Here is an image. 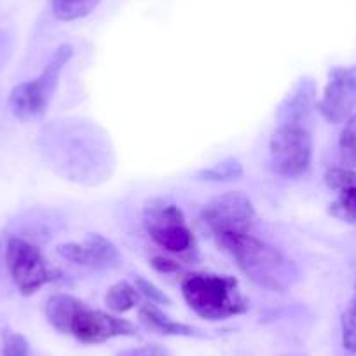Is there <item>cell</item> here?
<instances>
[{
    "mask_svg": "<svg viewBox=\"0 0 356 356\" xmlns=\"http://www.w3.org/2000/svg\"><path fill=\"white\" fill-rule=\"evenodd\" d=\"M56 150L51 152L60 175L84 186H97L111 177L114 152L97 126L81 121H60L54 126Z\"/></svg>",
    "mask_w": 356,
    "mask_h": 356,
    "instance_id": "1",
    "label": "cell"
},
{
    "mask_svg": "<svg viewBox=\"0 0 356 356\" xmlns=\"http://www.w3.org/2000/svg\"><path fill=\"white\" fill-rule=\"evenodd\" d=\"M218 248L224 250L236 266L255 285L271 292H285L299 278L297 267L278 248L255 238L252 232H234L215 238Z\"/></svg>",
    "mask_w": 356,
    "mask_h": 356,
    "instance_id": "2",
    "label": "cell"
},
{
    "mask_svg": "<svg viewBox=\"0 0 356 356\" xmlns=\"http://www.w3.org/2000/svg\"><path fill=\"white\" fill-rule=\"evenodd\" d=\"M44 314L51 327L75 337L84 344H102L114 337L136 335V327L124 318L91 309L81 299L68 293H56L47 299Z\"/></svg>",
    "mask_w": 356,
    "mask_h": 356,
    "instance_id": "3",
    "label": "cell"
},
{
    "mask_svg": "<svg viewBox=\"0 0 356 356\" xmlns=\"http://www.w3.org/2000/svg\"><path fill=\"white\" fill-rule=\"evenodd\" d=\"M180 289L187 306L203 320L222 321L248 311V299L232 276L189 273L182 278Z\"/></svg>",
    "mask_w": 356,
    "mask_h": 356,
    "instance_id": "4",
    "label": "cell"
},
{
    "mask_svg": "<svg viewBox=\"0 0 356 356\" xmlns=\"http://www.w3.org/2000/svg\"><path fill=\"white\" fill-rule=\"evenodd\" d=\"M72 56H74L72 46L63 44L54 51L39 77L22 82L13 89L9 97V111L18 121H33L47 111L60 84L61 72L65 70Z\"/></svg>",
    "mask_w": 356,
    "mask_h": 356,
    "instance_id": "5",
    "label": "cell"
},
{
    "mask_svg": "<svg viewBox=\"0 0 356 356\" xmlns=\"http://www.w3.org/2000/svg\"><path fill=\"white\" fill-rule=\"evenodd\" d=\"M6 264L16 289L25 297L33 296L60 276V271L47 262L39 246L19 236L9 238L6 245Z\"/></svg>",
    "mask_w": 356,
    "mask_h": 356,
    "instance_id": "6",
    "label": "cell"
},
{
    "mask_svg": "<svg viewBox=\"0 0 356 356\" xmlns=\"http://www.w3.org/2000/svg\"><path fill=\"white\" fill-rule=\"evenodd\" d=\"M269 159L276 175L299 178L313 161V136L304 124H280L269 142Z\"/></svg>",
    "mask_w": 356,
    "mask_h": 356,
    "instance_id": "7",
    "label": "cell"
},
{
    "mask_svg": "<svg viewBox=\"0 0 356 356\" xmlns=\"http://www.w3.org/2000/svg\"><path fill=\"white\" fill-rule=\"evenodd\" d=\"M143 224L152 241L166 252L184 255L196 248L186 215L177 204L164 203L163 200L150 201L143 210Z\"/></svg>",
    "mask_w": 356,
    "mask_h": 356,
    "instance_id": "8",
    "label": "cell"
},
{
    "mask_svg": "<svg viewBox=\"0 0 356 356\" xmlns=\"http://www.w3.org/2000/svg\"><path fill=\"white\" fill-rule=\"evenodd\" d=\"M201 220L213 239L234 232H252L255 208L246 194L231 191L208 201L201 211Z\"/></svg>",
    "mask_w": 356,
    "mask_h": 356,
    "instance_id": "9",
    "label": "cell"
},
{
    "mask_svg": "<svg viewBox=\"0 0 356 356\" xmlns=\"http://www.w3.org/2000/svg\"><path fill=\"white\" fill-rule=\"evenodd\" d=\"M356 107V65L335 67L328 72L318 112L332 124L346 122Z\"/></svg>",
    "mask_w": 356,
    "mask_h": 356,
    "instance_id": "10",
    "label": "cell"
},
{
    "mask_svg": "<svg viewBox=\"0 0 356 356\" xmlns=\"http://www.w3.org/2000/svg\"><path fill=\"white\" fill-rule=\"evenodd\" d=\"M58 253L63 259L89 269L118 267L121 260L114 243L102 234H89L82 243H65L58 246Z\"/></svg>",
    "mask_w": 356,
    "mask_h": 356,
    "instance_id": "11",
    "label": "cell"
},
{
    "mask_svg": "<svg viewBox=\"0 0 356 356\" xmlns=\"http://www.w3.org/2000/svg\"><path fill=\"white\" fill-rule=\"evenodd\" d=\"M325 184L337 194L330 204V213L356 225V170L330 168L325 173Z\"/></svg>",
    "mask_w": 356,
    "mask_h": 356,
    "instance_id": "12",
    "label": "cell"
},
{
    "mask_svg": "<svg viewBox=\"0 0 356 356\" xmlns=\"http://www.w3.org/2000/svg\"><path fill=\"white\" fill-rule=\"evenodd\" d=\"M314 95H316L314 82L311 79H302L280 107V124H302L313 108Z\"/></svg>",
    "mask_w": 356,
    "mask_h": 356,
    "instance_id": "13",
    "label": "cell"
},
{
    "mask_svg": "<svg viewBox=\"0 0 356 356\" xmlns=\"http://www.w3.org/2000/svg\"><path fill=\"white\" fill-rule=\"evenodd\" d=\"M138 318L145 325V328L161 335H184V337L200 335V332L196 328L191 327V325L180 323V321H173L159 309V306H156L152 302H147L143 306H140Z\"/></svg>",
    "mask_w": 356,
    "mask_h": 356,
    "instance_id": "14",
    "label": "cell"
},
{
    "mask_svg": "<svg viewBox=\"0 0 356 356\" xmlns=\"http://www.w3.org/2000/svg\"><path fill=\"white\" fill-rule=\"evenodd\" d=\"M140 292L129 282H119L108 289L105 304L114 313H128L140 304Z\"/></svg>",
    "mask_w": 356,
    "mask_h": 356,
    "instance_id": "15",
    "label": "cell"
},
{
    "mask_svg": "<svg viewBox=\"0 0 356 356\" xmlns=\"http://www.w3.org/2000/svg\"><path fill=\"white\" fill-rule=\"evenodd\" d=\"M100 0H51V9L60 22H77L93 13Z\"/></svg>",
    "mask_w": 356,
    "mask_h": 356,
    "instance_id": "16",
    "label": "cell"
},
{
    "mask_svg": "<svg viewBox=\"0 0 356 356\" xmlns=\"http://www.w3.org/2000/svg\"><path fill=\"white\" fill-rule=\"evenodd\" d=\"M243 175V166L238 159L234 157H227V159L220 161V163L213 164L211 168L201 170L197 177L201 180H208V182H229V180H238Z\"/></svg>",
    "mask_w": 356,
    "mask_h": 356,
    "instance_id": "17",
    "label": "cell"
},
{
    "mask_svg": "<svg viewBox=\"0 0 356 356\" xmlns=\"http://www.w3.org/2000/svg\"><path fill=\"white\" fill-rule=\"evenodd\" d=\"M341 334H342V346L348 353L355 355L356 353V282L353 296L349 299L348 306L342 311L341 316Z\"/></svg>",
    "mask_w": 356,
    "mask_h": 356,
    "instance_id": "18",
    "label": "cell"
},
{
    "mask_svg": "<svg viewBox=\"0 0 356 356\" xmlns=\"http://www.w3.org/2000/svg\"><path fill=\"white\" fill-rule=\"evenodd\" d=\"M339 154L346 166L356 170V114H353L342 128L339 136Z\"/></svg>",
    "mask_w": 356,
    "mask_h": 356,
    "instance_id": "19",
    "label": "cell"
},
{
    "mask_svg": "<svg viewBox=\"0 0 356 356\" xmlns=\"http://www.w3.org/2000/svg\"><path fill=\"white\" fill-rule=\"evenodd\" d=\"M135 286H136V290L140 292V296L145 297L149 302L156 304V306H171L170 297H168L166 293L163 292V290L157 289L154 283H150L149 280L138 276V278H136V282H135Z\"/></svg>",
    "mask_w": 356,
    "mask_h": 356,
    "instance_id": "20",
    "label": "cell"
},
{
    "mask_svg": "<svg viewBox=\"0 0 356 356\" xmlns=\"http://www.w3.org/2000/svg\"><path fill=\"white\" fill-rule=\"evenodd\" d=\"M30 346L29 341L22 334H8L4 339L2 356H29Z\"/></svg>",
    "mask_w": 356,
    "mask_h": 356,
    "instance_id": "21",
    "label": "cell"
},
{
    "mask_svg": "<svg viewBox=\"0 0 356 356\" xmlns=\"http://www.w3.org/2000/svg\"><path fill=\"white\" fill-rule=\"evenodd\" d=\"M119 356H171V355L168 349L163 348V346L147 344V346H140V348L126 349V351H122Z\"/></svg>",
    "mask_w": 356,
    "mask_h": 356,
    "instance_id": "22",
    "label": "cell"
},
{
    "mask_svg": "<svg viewBox=\"0 0 356 356\" xmlns=\"http://www.w3.org/2000/svg\"><path fill=\"white\" fill-rule=\"evenodd\" d=\"M150 266H152L154 271L163 273V275H171V273L180 271V264L173 259H168V257L157 255L150 260Z\"/></svg>",
    "mask_w": 356,
    "mask_h": 356,
    "instance_id": "23",
    "label": "cell"
}]
</instances>
